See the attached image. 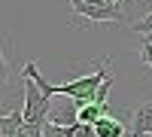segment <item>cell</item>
<instances>
[{
  "label": "cell",
  "instance_id": "6da1fadb",
  "mask_svg": "<svg viewBox=\"0 0 152 137\" xmlns=\"http://www.w3.org/2000/svg\"><path fill=\"white\" fill-rule=\"evenodd\" d=\"M24 76H31L37 85H40V92L52 101V95H64L70 97V101H76L79 107L85 104H94V95L97 89L110 79V61H104L94 73H88V76H79V79H73V82H64V85H55V82H49L46 76H40V67H37V61H31V64H24Z\"/></svg>",
  "mask_w": 152,
  "mask_h": 137
},
{
  "label": "cell",
  "instance_id": "7a4b0ae2",
  "mask_svg": "<svg viewBox=\"0 0 152 137\" xmlns=\"http://www.w3.org/2000/svg\"><path fill=\"white\" fill-rule=\"evenodd\" d=\"M21 79H24V122H31V125H46V119L49 113H52V101L40 92V85H37L31 76H24L21 73Z\"/></svg>",
  "mask_w": 152,
  "mask_h": 137
},
{
  "label": "cell",
  "instance_id": "3957f363",
  "mask_svg": "<svg viewBox=\"0 0 152 137\" xmlns=\"http://www.w3.org/2000/svg\"><path fill=\"white\" fill-rule=\"evenodd\" d=\"M73 15L85 18V21H116L125 24V12L122 6H107V3H82V0H70Z\"/></svg>",
  "mask_w": 152,
  "mask_h": 137
},
{
  "label": "cell",
  "instance_id": "277c9868",
  "mask_svg": "<svg viewBox=\"0 0 152 137\" xmlns=\"http://www.w3.org/2000/svg\"><path fill=\"white\" fill-rule=\"evenodd\" d=\"M46 122H52V125H64V128L76 125V122H79V104H76V101H64V104L52 107V113H49Z\"/></svg>",
  "mask_w": 152,
  "mask_h": 137
},
{
  "label": "cell",
  "instance_id": "5b68a950",
  "mask_svg": "<svg viewBox=\"0 0 152 137\" xmlns=\"http://www.w3.org/2000/svg\"><path fill=\"white\" fill-rule=\"evenodd\" d=\"M146 134H152V104H143L134 110L131 131H128V137H146Z\"/></svg>",
  "mask_w": 152,
  "mask_h": 137
},
{
  "label": "cell",
  "instance_id": "8992f818",
  "mask_svg": "<svg viewBox=\"0 0 152 137\" xmlns=\"http://www.w3.org/2000/svg\"><path fill=\"white\" fill-rule=\"evenodd\" d=\"M24 128V110H9L0 116V137H21Z\"/></svg>",
  "mask_w": 152,
  "mask_h": 137
},
{
  "label": "cell",
  "instance_id": "52a82bcc",
  "mask_svg": "<svg viewBox=\"0 0 152 137\" xmlns=\"http://www.w3.org/2000/svg\"><path fill=\"white\" fill-rule=\"evenodd\" d=\"M128 131H131V128L125 125L122 119H116V116H104V119L94 125V134H97V137H128Z\"/></svg>",
  "mask_w": 152,
  "mask_h": 137
},
{
  "label": "cell",
  "instance_id": "ba28073f",
  "mask_svg": "<svg viewBox=\"0 0 152 137\" xmlns=\"http://www.w3.org/2000/svg\"><path fill=\"white\" fill-rule=\"evenodd\" d=\"M104 116H110V107H100V104H85V107H79V122H82V125H97Z\"/></svg>",
  "mask_w": 152,
  "mask_h": 137
},
{
  "label": "cell",
  "instance_id": "9c48e42d",
  "mask_svg": "<svg viewBox=\"0 0 152 137\" xmlns=\"http://www.w3.org/2000/svg\"><path fill=\"white\" fill-rule=\"evenodd\" d=\"M131 31L134 34H146V37H152V12L143 18V21H137V24H131Z\"/></svg>",
  "mask_w": 152,
  "mask_h": 137
},
{
  "label": "cell",
  "instance_id": "30bf717a",
  "mask_svg": "<svg viewBox=\"0 0 152 137\" xmlns=\"http://www.w3.org/2000/svg\"><path fill=\"white\" fill-rule=\"evenodd\" d=\"M73 137H97V134H94V125H82V122H76V125H73Z\"/></svg>",
  "mask_w": 152,
  "mask_h": 137
},
{
  "label": "cell",
  "instance_id": "8fae6325",
  "mask_svg": "<svg viewBox=\"0 0 152 137\" xmlns=\"http://www.w3.org/2000/svg\"><path fill=\"white\" fill-rule=\"evenodd\" d=\"M6 73H9V70H6V61H3V55H0V85L6 82Z\"/></svg>",
  "mask_w": 152,
  "mask_h": 137
},
{
  "label": "cell",
  "instance_id": "7c38bea8",
  "mask_svg": "<svg viewBox=\"0 0 152 137\" xmlns=\"http://www.w3.org/2000/svg\"><path fill=\"white\" fill-rule=\"evenodd\" d=\"M104 3H107V6H119V0H104Z\"/></svg>",
  "mask_w": 152,
  "mask_h": 137
},
{
  "label": "cell",
  "instance_id": "4fadbf2b",
  "mask_svg": "<svg viewBox=\"0 0 152 137\" xmlns=\"http://www.w3.org/2000/svg\"><path fill=\"white\" fill-rule=\"evenodd\" d=\"M146 137H152V134H146Z\"/></svg>",
  "mask_w": 152,
  "mask_h": 137
}]
</instances>
